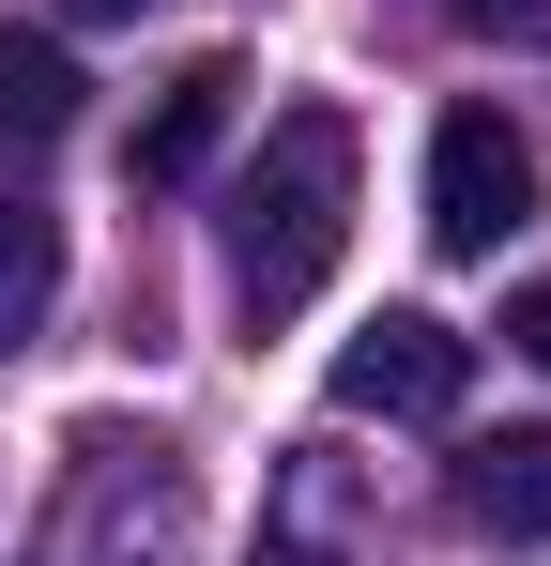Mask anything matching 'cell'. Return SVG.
Segmentation results:
<instances>
[{
  "mask_svg": "<svg viewBox=\"0 0 551 566\" xmlns=\"http://www.w3.org/2000/svg\"><path fill=\"white\" fill-rule=\"evenodd\" d=\"M123 15H154V0H62V31H123Z\"/></svg>",
  "mask_w": 551,
  "mask_h": 566,
  "instance_id": "cell-11",
  "label": "cell"
},
{
  "mask_svg": "<svg viewBox=\"0 0 551 566\" xmlns=\"http://www.w3.org/2000/svg\"><path fill=\"white\" fill-rule=\"evenodd\" d=\"M506 337H521V353L551 368V291H521V306H506Z\"/></svg>",
  "mask_w": 551,
  "mask_h": 566,
  "instance_id": "cell-10",
  "label": "cell"
},
{
  "mask_svg": "<svg viewBox=\"0 0 551 566\" xmlns=\"http://www.w3.org/2000/svg\"><path fill=\"white\" fill-rule=\"evenodd\" d=\"M230 107H246V62H184L169 93L138 107V138H123V169L169 199V185H199L215 169V138H230Z\"/></svg>",
  "mask_w": 551,
  "mask_h": 566,
  "instance_id": "cell-5",
  "label": "cell"
},
{
  "mask_svg": "<svg viewBox=\"0 0 551 566\" xmlns=\"http://www.w3.org/2000/svg\"><path fill=\"white\" fill-rule=\"evenodd\" d=\"M445 31H551V0H429Z\"/></svg>",
  "mask_w": 551,
  "mask_h": 566,
  "instance_id": "cell-9",
  "label": "cell"
},
{
  "mask_svg": "<svg viewBox=\"0 0 551 566\" xmlns=\"http://www.w3.org/2000/svg\"><path fill=\"white\" fill-rule=\"evenodd\" d=\"M154 490H169V460H154ZM138 490V505H154ZM46 566H169V536L138 552V521H123V552H107V474H77V505H62V536H46Z\"/></svg>",
  "mask_w": 551,
  "mask_h": 566,
  "instance_id": "cell-8",
  "label": "cell"
},
{
  "mask_svg": "<svg viewBox=\"0 0 551 566\" xmlns=\"http://www.w3.org/2000/svg\"><path fill=\"white\" fill-rule=\"evenodd\" d=\"M353 245V107H276L261 154L230 169V306L291 322Z\"/></svg>",
  "mask_w": 551,
  "mask_h": 566,
  "instance_id": "cell-1",
  "label": "cell"
},
{
  "mask_svg": "<svg viewBox=\"0 0 551 566\" xmlns=\"http://www.w3.org/2000/svg\"><path fill=\"white\" fill-rule=\"evenodd\" d=\"M445 505L490 552H551V429H475L459 474H445Z\"/></svg>",
  "mask_w": 551,
  "mask_h": 566,
  "instance_id": "cell-4",
  "label": "cell"
},
{
  "mask_svg": "<svg viewBox=\"0 0 551 566\" xmlns=\"http://www.w3.org/2000/svg\"><path fill=\"white\" fill-rule=\"evenodd\" d=\"M62 306V214L46 199H0V353H31Z\"/></svg>",
  "mask_w": 551,
  "mask_h": 566,
  "instance_id": "cell-6",
  "label": "cell"
},
{
  "mask_svg": "<svg viewBox=\"0 0 551 566\" xmlns=\"http://www.w3.org/2000/svg\"><path fill=\"white\" fill-rule=\"evenodd\" d=\"M77 123V62L62 31H0V138H62Z\"/></svg>",
  "mask_w": 551,
  "mask_h": 566,
  "instance_id": "cell-7",
  "label": "cell"
},
{
  "mask_svg": "<svg viewBox=\"0 0 551 566\" xmlns=\"http://www.w3.org/2000/svg\"><path fill=\"white\" fill-rule=\"evenodd\" d=\"M459 382H475V337L429 322V306H383L337 337V413H398V429H445Z\"/></svg>",
  "mask_w": 551,
  "mask_h": 566,
  "instance_id": "cell-3",
  "label": "cell"
},
{
  "mask_svg": "<svg viewBox=\"0 0 551 566\" xmlns=\"http://www.w3.org/2000/svg\"><path fill=\"white\" fill-rule=\"evenodd\" d=\"M521 214H537V138L506 107H445L429 123V245L445 261H490Z\"/></svg>",
  "mask_w": 551,
  "mask_h": 566,
  "instance_id": "cell-2",
  "label": "cell"
}]
</instances>
